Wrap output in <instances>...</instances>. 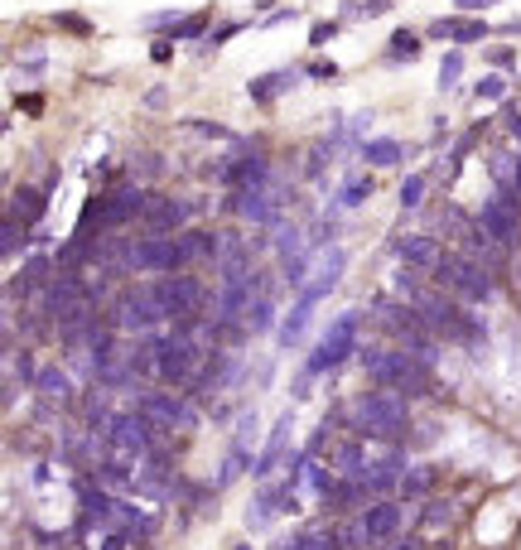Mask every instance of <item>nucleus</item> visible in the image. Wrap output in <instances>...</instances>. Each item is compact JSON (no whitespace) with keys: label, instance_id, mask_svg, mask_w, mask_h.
<instances>
[{"label":"nucleus","instance_id":"1","mask_svg":"<svg viewBox=\"0 0 521 550\" xmlns=\"http://www.w3.org/2000/svg\"><path fill=\"white\" fill-rule=\"evenodd\" d=\"M430 275H434V285L449 290L463 304H488L492 294H498V271L478 266L473 256H463V251H444L440 266H434Z\"/></svg>","mask_w":521,"mask_h":550},{"label":"nucleus","instance_id":"2","mask_svg":"<svg viewBox=\"0 0 521 550\" xmlns=\"http://www.w3.org/2000/svg\"><path fill=\"white\" fill-rule=\"evenodd\" d=\"M405 420H411V411H405V396L401 391H367L358 406H353V430L358 440H396V434L405 430Z\"/></svg>","mask_w":521,"mask_h":550},{"label":"nucleus","instance_id":"3","mask_svg":"<svg viewBox=\"0 0 521 550\" xmlns=\"http://www.w3.org/2000/svg\"><path fill=\"white\" fill-rule=\"evenodd\" d=\"M358 333H362V314L358 309H348V314H338V323L329 333H323V343L309 352V362H304V372L309 377H319V372H333L338 362L348 358V352H358L362 343H358Z\"/></svg>","mask_w":521,"mask_h":550},{"label":"nucleus","instance_id":"4","mask_svg":"<svg viewBox=\"0 0 521 550\" xmlns=\"http://www.w3.org/2000/svg\"><path fill=\"white\" fill-rule=\"evenodd\" d=\"M179 266H189V251L169 232H150L131 247V271H140V275H174Z\"/></svg>","mask_w":521,"mask_h":550},{"label":"nucleus","instance_id":"5","mask_svg":"<svg viewBox=\"0 0 521 550\" xmlns=\"http://www.w3.org/2000/svg\"><path fill=\"white\" fill-rule=\"evenodd\" d=\"M150 294H154V304L164 309V319H174V323L203 314V285L193 275H160L150 285Z\"/></svg>","mask_w":521,"mask_h":550},{"label":"nucleus","instance_id":"6","mask_svg":"<svg viewBox=\"0 0 521 550\" xmlns=\"http://www.w3.org/2000/svg\"><path fill=\"white\" fill-rule=\"evenodd\" d=\"M135 411H145L150 420H160V425L174 430V434L199 430V411H193V396H189V391H145Z\"/></svg>","mask_w":521,"mask_h":550},{"label":"nucleus","instance_id":"7","mask_svg":"<svg viewBox=\"0 0 521 550\" xmlns=\"http://www.w3.org/2000/svg\"><path fill=\"white\" fill-rule=\"evenodd\" d=\"M478 222L498 237V242L512 251V247H521V199L512 189H498V193H488L483 199V208H478Z\"/></svg>","mask_w":521,"mask_h":550},{"label":"nucleus","instance_id":"8","mask_svg":"<svg viewBox=\"0 0 521 550\" xmlns=\"http://www.w3.org/2000/svg\"><path fill=\"white\" fill-rule=\"evenodd\" d=\"M154 323H164V309L154 304L150 285L145 290H126L116 304H111V329L116 333H150Z\"/></svg>","mask_w":521,"mask_h":550},{"label":"nucleus","instance_id":"9","mask_svg":"<svg viewBox=\"0 0 521 550\" xmlns=\"http://www.w3.org/2000/svg\"><path fill=\"white\" fill-rule=\"evenodd\" d=\"M145 208H150V193L145 189H135V183H121V189H111L102 193V228H126L131 218H145Z\"/></svg>","mask_w":521,"mask_h":550},{"label":"nucleus","instance_id":"10","mask_svg":"<svg viewBox=\"0 0 521 550\" xmlns=\"http://www.w3.org/2000/svg\"><path fill=\"white\" fill-rule=\"evenodd\" d=\"M222 183H228L232 193L265 189V183H271V160H265V154H242V160H228V164H222Z\"/></svg>","mask_w":521,"mask_h":550},{"label":"nucleus","instance_id":"11","mask_svg":"<svg viewBox=\"0 0 521 550\" xmlns=\"http://www.w3.org/2000/svg\"><path fill=\"white\" fill-rule=\"evenodd\" d=\"M199 213L193 203H184V199H160V193H150V208H145V232H174V228H184V222Z\"/></svg>","mask_w":521,"mask_h":550},{"label":"nucleus","instance_id":"12","mask_svg":"<svg viewBox=\"0 0 521 550\" xmlns=\"http://www.w3.org/2000/svg\"><path fill=\"white\" fill-rule=\"evenodd\" d=\"M228 208H237L247 222H256V228H275L280 222V199L265 189H247V193H232Z\"/></svg>","mask_w":521,"mask_h":550},{"label":"nucleus","instance_id":"13","mask_svg":"<svg viewBox=\"0 0 521 550\" xmlns=\"http://www.w3.org/2000/svg\"><path fill=\"white\" fill-rule=\"evenodd\" d=\"M362 521H367V531H372L377 545H382V541H396V536H401V502L377 498L367 512H362Z\"/></svg>","mask_w":521,"mask_h":550},{"label":"nucleus","instance_id":"14","mask_svg":"<svg viewBox=\"0 0 521 550\" xmlns=\"http://www.w3.org/2000/svg\"><path fill=\"white\" fill-rule=\"evenodd\" d=\"M290 430H294V415H285V420H280V425L271 430L265 449H261L256 459H251V473H256V478H271V469L280 463V454H285V444H290Z\"/></svg>","mask_w":521,"mask_h":550},{"label":"nucleus","instance_id":"15","mask_svg":"<svg viewBox=\"0 0 521 550\" xmlns=\"http://www.w3.org/2000/svg\"><path fill=\"white\" fill-rule=\"evenodd\" d=\"M44 189H30V183H24V189H15L10 193V203H5V218H20L24 228H39V218H44Z\"/></svg>","mask_w":521,"mask_h":550},{"label":"nucleus","instance_id":"16","mask_svg":"<svg viewBox=\"0 0 521 550\" xmlns=\"http://www.w3.org/2000/svg\"><path fill=\"white\" fill-rule=\"evenodd\" d=\"M34 391H39L49 406H68V401H73V377H68L63 367H39Z\"/></svg>","mask_w":521,"mask_h":550},{"label":"nucleus","instance_id":"17","mask_svg":"<svg viewBox=\"0 0 521 550\" xmlns=\"http://www.w3.org/2000/svg\"><path fill=\"white\" fill-rule=\"evenodd\" d=\"M396 256L405 266H415V271H434L444 251L434 247V237H405V242H396Z\"/></svg>","mask_w":521,"mask_h":550},{"label":"nucleus","instance_id":"18","mask_svg":"<svg viewBox=\"0 0 521 550\" xmlns=\"http://www.w3.org/2000/svg\"><path fill=\"white\" fill-rule=\"evenodd\" d=\"M131 536L111 521H82V550H126Z\"/></svg>","mask_w":521,"mask_h":550},{"label":"nucleus","instance_id":"19","mask_svg":"<svg viewBox=\"0 0 521 550\" xmlns=\"http://www.w3.org/2000/svg\"><path fill=\"white\" fill-rule=\"evenodd\" d=\"M367 444H362V440H348V444H338L333 449V473L338 478H362V473H367Z\"/></svg>","mask_w":521,"mask_h":550},{"label":"nucleus","instance_id":"20","mask_svg":"<svg viewBox=\"0 0 521 550\" xmlns=\"http://www.w3.org/2000/svg\"><path fill=\"white\" fill-rule=\"evenodd\" d=\"M430 34L434 39H459V44H478V39H488V24L483 20H434Z\"/></svg>","mask_w":521,"mask_h":550},{"label":"nucleus","instance_id":"21","mask_svg":"<svg viewBox=\"0 0 521 550\" xmlns=\"http://www.w3.org/2000/svg\"><path fill=\"white\" fill-rule=\"evenodd\" d=\"M304 73H294V68H285V73H265V78H251V102H275L280 92H290L294 82H300Z\"/></svg>","mask_w":521,"mask_h":550},{"label":"nucleus","instance_id":"22","mask_svg":"<svg viewBox=\"0 0 521 550\" xmlns=\"http://www.w3.org/2000/svg\"><path fill=\"white\" fill-rule=\"evenodd\" d=\"M179 242H184V251H189V261H199V256H213V261H218V232L189 228V232H179Z\"/></svg>","mask_w":521,"mask_h":550},{"label":"nucleus","instance_id":"23","mask_svg":"<svg viewBox=\"0 0 521 550\" xmlns=\"http://www.w3.org/2000/svg\"><path fill=\"white\" fill-rule=\"evenodd\" d=\"M362 160H367V164H377V169L396 164V160H401V140H391V135H382V140H367V145H362Z\"/></svg>","mask_w":521,"mask_h":550},{"label":"nucleus","instance_id":"24","mask_svg":"<svg viewBox=\"0 0 521 550\" xmlns=\"http://www.w3.org/2000/svg\"><path fill=\"white\" fill-rule=\"evenodd\" d=\"M242 323H247L251 333H271V323H275V300H271V294H256Z\"/></svg>","mask_w":521,"mask_h":550},{"label":"nucleus","instance_id":"25","mask_svg":"<svg viewBox=\"0 0 521 550\" xmlns=\"http://www.w3.org/2000/svg\"><path fill=\"white\" fill-rule=\"evenodd\" d=\"M309 309H314V300H304V294H300V300H294V309H290V314H285V323H280V343H294V338H300L304 333V323H309Z\"/></svg>","mask_w":521,"mask_h":550},{"label":"nucleus","instance_id":"26","mask_svg":"<svg viewBox=\"0 0 521 550\" xmlns=\"http://www.w3.org/2000/svg\"><path fill=\"white\" fill-rule=\"evenodd\" d=\"M275 512H280V502H275V488H265L261 498L247 507V527H251V531H261V527H265V521H271Z\"/></svg>","mask_w":521,"mask_h":550},{"label":"nucleus","instance_id":"27","mask_svg":"<svg viewBox=\"0 0 521 550\" xmlns=\"http://www.w3.org/2000/svg\"><path fill=\"white\" fill-rule=\"evenodd\" d=\"M34 237H30V228H24L20 218H5V237H0V251L5 256H20V247H30Z\"/></svg>","mask_w":521,"mask_h":550},{"label":"nucleus","instance_id":"28","mask_svg":"<svg viewBox=\"0 0 521 550\" xmlns=\"http://www.w3.org/2000/svg\"><path fill=\"white\" fill-rule=\"evenodd\" d=\"M338 541H343V550H372L377 541H372V531H367V521H348L343 531H338Z\"/></svg>","mask_w":521,"mask_h":550},{"label":"nucleus","instance_id":"29","mask_svg":"<svg viewBox=\"0 0 521 550\" xmlns=\"http://www.w3.org/2000/svg\"><path fill=\"white\" fill-rule=\"evenodd\" d=\"M386 59H391V63L420 59V39H415L411 30H396V34H391V49H386Z\"/></svg>","mask_w":521,"mask_h":550},{"label":"nucleus","instance_id":"30","mask_svg":"<svg viewBox=\"0 0 521 550\" xmlns=\"http://www.w3.org/2000/svg\"><path fill=\"white\" fill-rule=\"evenodd\" d=\"M430 488H434V469H405L401 473V492H405V498H425Z\"/></svg>","mask_w":521,"mask_h":550},{"label":"nucleus","instance_id":"31","mask_svg":"<svg viewBox=\"0 0 521 550\" xmlns=\"http://www.w3.org/2000/svg\"><path fill=\"white\" fill-rule=\"evenodd\" d=\"M449 521H454V507L440 502V498L425 502V512H420V527H425V531H440V527H449Z\"/></svg>","mask_w":521,"mask_h":550},{"label":"nucleus","instance_id":"32","mask_svg":"<svg viewBox=\"0 0 521 550\" xmlns=\"http://www.w3.org/2000/svg\"><path fill=\"white\" fill-rule=\"evenodd\" d=\"M242 469H247V449H237V444H232V449H228V459H222V469H218V478H213V483H218V488H228L232 478L242 473Z\"/></svg>","mask_w":521,"mask_h":550},{"label":"nucleus","instance_id":"33","mask_svg":"<svg viewBox=\"0 0 521 550\" xmlns=\"http://www.w3.org/2000/svg\"><path fill=\"white\" fill-rule=\"evenodd\" d=\"M488 169H492V179H498V189H512L521 164H512V154H492V160H488Z\"/></svg>","mask_w":521,"mask_h":550},{"label":"nucleus","instance_id":"34","mask_svg":"<svg viewBox=\"0 0 521 550\" xmlns=\"http://www.w3.org/2000/svg\"><path fill=\"white\" fill-rule=\"evenodd\" d=\"M420 203H425V174H411L401 183V208L411 213V208H420Z\"/></svg>","mask_w":521,"mask_h":550},{"label":"nucleus","instance_id":"35","mask_svg":"<svg viewBox=\"0 0 521 550\" xmlns=\"http://www.w3.org/2000/svg\"><path fill=\"white\" fill-rule=\"evenodd\" d=\"M478 102H502V97H507V78H498V73H488L483 82H478Z\"/></svg>","mask_w":521,"mask_h":550},{"label":"nucleus","instance_id":"36","mask_svg":"<svg viewBox=\"0 0 521 550\" xmlns=\"http://www.w3.org/2000/svg\"><path fill=\"white\" fill-rule=\"evenodd\" d=\"M386 10H391V0H353V5H348V15L367 20V15H386Z\"/></svg>","mask_w":521,"mask_h":550},{"label":"nucleus","instance_id":"37","mask_svg":"<svg viewBox=\"0 0 521 550\" xmlns=\"http://www.w3.org/2000/svg\"><path fill=\"white\" fill-rule=\"evenodd\" d=\"M459 73H463V53H449V59L440 63V88L449 92V88L459 82Z\"/></svg>","mask_w":521,"mask_h":550},{"label":"nucleus","instance_id":"38","mask_svg":"<svg viewBox=\"0 0 521 550\" xmlns=\"http://www.w3.org/2000/svg\"><path fill=\"white\" fill-rule=\"evenodd\" d=\"M367 193H372V179H353V183L343 189V199H338V203H343V208H358Z\"/></svg>","mask_w":521,"mask_h":550},{"label":"nucleus","instance_id":"39","mask_svg":"<svg viewBox=\"0 0 521 550\" xmlns=\"http://www.w3.org/2000/svg\"><path fill=\"white\" fill-rule=\"evenodd\" d=\"M189 126H193L199 135H208V140H232V145H242V140H237L232 131H222V126H213V121H189Z\"/></svg>","mask_w":521,"mask_h":550},{"label":"nucleus","instance_id":"40","mask_svg":"<svg viewBox=\"0 0 521 550\" xmlns=\"http://www.w3.org/2000/svg\"><path fill=\"white\" fill-rule=\"evenodd\" d=\"M208 30V15H189L184 24H179V34H174V44H179V39H199Z\"/></svg>","mask_w":521,"mask_h":550},{"label":"nucleus","instance_id":"41","mask_svg":"<svg viewBox=\"0 0 521 550\" xmlns=\"http://www.w3.org/2000/svg\"><path fill=\"white\" fill-rule=\"evenodd\" d=\"M333 34H338V20H319V24H314V30H309V44H314V49H319V44H329V39H333Z\"/></svg>","mask_w":521,"mask_h":550},{"label":"nucleus","instance_id":"42","mask_svg":"<svg viewBox=\"0 0 521 550\" xmlns=\"http://www.w3.org/2000/svg\"><path fill=\"white\" fill-rule=\"evenodd\" d=\"M140 24H145V30H164V24H174V30H179L184 20H179V10H160V15H145Z\"/></svg>","mask_w":521,"mask_h":550},{"label":"nucleus","instance_id":"43","mask_svg":"<svg viewBox=\"0 0 521 550\" xmlns=\"http://www.w3.org/2000/svg\"><path fill=\"white\" fill-rule=\"evenodd\" d=\"M304 78H319V82H329V78H338V63L319 59V63H309V68H304Z\"/></svg>","mask_w":521,"mask_h":550},{"label":"nucleus","instance_id":"44","mask_svg":"<svg viewBox=\"0 0 521 550\" xmlns=\"http://www.w3.org/2000/svg\"><path fill=\"white\" fill-rule=\"evenodd\" d=\"M294 242H300V232H294V228H275V247L280 251H290Z\"/></svg>","mask_w":521,"mask_h":550},{"label":"nucleus","instance_id":"45","mask_svg":"<svg viewBox=\"0 0 521 550\" xmlns=\"http://www.w3.org/2000/svg\"><path fill=\"white\" fill-rule=\"evenodd\" d=\"M396 550H425V541H420V536H401Z\"/></svg>","mask_w":521,"mask_h":550},{"label":"nucleus","instance_id":"46","mask_svg":"<svg viewBox=\"0 0 521 550\" xmlns=\"http://www.w3.org/2000/svg\"><path fill=\"white\" fill-rule=\"evenodd\" d=\"M463 10H483V5H498V0H459Z\"/></svg>","mask_w":521,"mask_h":550},{"label":"nucleus","instance_id":"47","mask_svg":"<svg viewBox=\"0 0 521 550\" xmlns=\"http://www.w3.org/2000/svg\"><path fill=\"white\" fill-rule=\"evenodd\" d=\"M49 550H78V545H49Z\"/></svg>","mask_w":521,"mask_h":550},{"label":"nucleus","instance_id":"48","mask_svg":"<svg viewBox=\"0 0 521 550\" xmlns=\"http://www.w3.org/2000/svg\"><path fill=\"white\" fill-rule=\"evenodd\" d=\"M232 550H251V545H232Z\"/></svg>","mask_w":521,"mask_h":550}]
</instances>
